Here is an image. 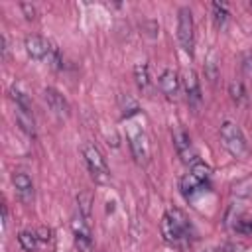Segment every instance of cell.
Listing matches in <instances>:
<instances>
[{
    "label": "cell",
    "instance_id": "6da1fadb",
    "mask_svg": "<svg viewBox=\"0 0 252 252\" xmlns=\"http://www.w3.org/2000/svg\"><path fill=\"white\" fill-rule=\"evenodd\" d=\"M159 230H161V238L173 248H185L195 234L193 224L189 222L187 215L175 207L167 209L163 213L161 222H159Z\"/></svg>",
    "mask_w": 252,
    "mask_h": 252
},
{
    "label": "cell",
    "instance_id": "7a4b0ae2",
    "mask_svg": "<svg viewBox=\"0 0 252 252\" xmlns=\"http://www.w3.org/2000/svg\"><path fill=\"white\" fill-rule=\"evenodd\" d=\"M220 142H222V148L236 159H244L248 154H250V146H248V140L242 132V128L232 122V120H224L220 124Z\"/></svg>",
    "mask_w": 252,
    "mask_h": 252
},
{
    "label": "cell",
    "instance_id": "3957f363",
    "mask_svg": "<svg viewBox=\"0 0 252 252\" xmlns=\"http://www.w3.org/2000/svg\"><path fill=\"white\" fill-rule=\"evenodd\" d=\"M209 179H211V167L201 159H197L195 163L189 165V171L179 179V191L185 199H191L209 187Z\"/></svg>",
    "mask_w": 252,
    "mask_h": 252
},
{
    "label": "cell",
    "instance_id": "277c9868",
    "mask_svg": "<svg viewBox=\"0 0 252 252\" xmlns=\"http://www.w3.org/2000/svg\"><path fill=\"white\" fill-rule=\"evenodd\" d=\"M81 154H83V159H85V165L91 173V177L94 179V183H108L110 181V169H108V163L102 156V152L91 144V142H85L83 148H81Z\"/></svg>",
    "mask_w": 252,
    "mask_h": 252
},
{
    "label": "cell",
    "instance_id": "5b68a950",
    "mask_svg": "<svg viewBox=\"0 0 252 252\" xmlns=\"http://www.w3.org/2000/svg\"><path fill=\"white\" fill-rule=\"evenodd\" d=\"M177 41L181 49L193 57L195 53V22H193V12L187 6H181L177 10Z\"/></svg>",
    "mask_w": 252,
    "mask_h": 252
},
{
    "label": "cell",
    "instance_id": "8992f818",
    "mask_svg": "<svg viewBox=\"0 0 252 252\" xmlns=\"http://www.w3.org/2000/svg\"><path fill=\"white\" fill-rule=\"evenodd\" d=\"M128 146H130V154H132L136 163H142V165L148 163L150 144H148V136H146L142 126H138V124L128 126Z\"/></svg>",
    "mask_w": 252,
    "mask_h": 252
},
{
    "label": "cell",
    "instance_id": "52a82bcc",
    "mask_svg": "<svg viewBox=\"0 0 252 252\" xmlns=\"http://www.w3.org/2000/svg\"><path fill=\"white\" fill-rule=\"evenodd\" d=\"M171 140H173V148H175V152H177V156L181 158L183 163L191 165V163L197 161V152L193 148V142H191L189 134L183 128H175L171 132Z\"/></svg>",
    "mask_w": 252,
    "mask_h": 252
},
{
    "label": "cell",
    "instance_id": "ba28073f",
    "mask_svg": "<svg viewBox=\"0 0 252 252\" xmlns=\"http://www.w3.org/2000/svg\"><path fill=\"white\" fill-rule=\"evenodd\" d=\"M24 47H26L28 57H32L33 61H47V57L53 49V43L49 39H45L43 35L32 33V35H26Z\"/></svg>",
    "mask_w": 252,
    "mask_h": 252
},
{
    "label": "cell",
    "instance_id": "9c48e42d",
    "mask_svg": "<svg viewBox=\"0 0 252 252\" xmlns=\"http://www.w3.org/2000/svg\"><path fill=\"white\" fill-rule=\"evenodd\" d=\"M12 185H14V191H16V197L20 199V203H24V205H32L33 203L35 187H33L32 177L26 171H14Z\"/></svg>",
    "mask_w": 252,
    "mask_h": 252
},
{
    "label": "cell",
    "instance_id": "30bf717a",
    "mask_svg": "<svg viewBox=\"0 0 252 252\" xmlns=\"http://www.w3.org/2000/svg\"><path fill=\"white\" fill-rule=\"evenodd\" d=\"M73 236L75 244L81 252H93V234H91V222L85 220L81 215L73 219Z\"/></svg>",
    "mask_w": 252,
    "mask_h": 252
},
{
    "label": "cell",
    "instance_id": "8fae6325",
    "mask_svg": "<svg viewBox=\"0 0 252 252\" xmlns=\"http://www.w3.org/2000/svg\"><path fill=\"white\" fill-rule=\"evenodd\" d=\"M43 100L49 106V110L61 118H67L71 114V106L67 102V98L55 89V87H45L43 89Z\"/></svg>",
    "mask_w": 252,
    "mask_h": 252
},
{
    "label": "cell",
    "instance_id": "7c38bea8",
    "mask_svg": "<svg viewBox=\"0 0 252 252\" xmlns=\"http://www.w3.org/2000/svg\"><path fill=\"white\" fill-rule=\"evenodd\" d=\"M183 87H185V94H187V102L189 106H193V110H197L203 102V94H201V85H199V77L193 69L185 71L183 75Z\"/></svg>",
    "mask_w": 252,
    "mask_h": 252
},
{
    "label": "cell",
    "instance_id": "4fadbf2b",
    "mask_svg": "<svg viewBox=\"0 0 252 252\" xmlns=\"http://www.w3.org/2000/svg\"><path fill=\"white\" fill-rule=\"evenodd\" d=\"M158 87H159L161 94H165L167 98H177L179 91H181V79L173 69H165L158 77Z\"/></svg>",
    "mask_w": 252,
    "mask_h": 252
},
{
    "label": "cell",
    "instance_id": "5bb4252c",
    "mask_svg": "<svg viewBox=\"0 0 252 252\" xmlns=\"http://www.w3.org/2000/svg\"><path fill=\"white\" fill-rule=\"evenodd\" d=\"M134 83L142 94L150 96L154 93V81H152L148 63H136L134 65Z\"/></svg>",
    "mask_w": 252,
    "mask_h": 252
},
{
    "label": "cell",
    "instance_id": "9a60e30c",
    "mask_svg": "<svg viewBox=\"0 0 252 252\" xmlns=\"http://www.w3.org/2000/svg\"><path fill=\"white\" fill-rule=\"evenodd\" d=\"M14 116H16V122H18V126H20V130H22L28 138H35L37 130H35L33 110H32V108H24V106H16Z\"/></svg>",
    "mask_w": 252,
    "mask_h": 252
},
{
    "label": "cell",
    "instance_id": "2e32d148",
    "mask_svg": "<svg viewBox=\"0 0 252 252\" xmlns=\"http://www.w3.org/2000/svg\"><path fill=\"white\" fill-rule=\"evenodd\" d=\"M18 244L26 250V252H37L41 240L37 236L35 230H20L18 232Z\"/></svg>",
    "mask_w": 252,
    "mask_h": 252
},
{
    "label": "cell",
    "instance_id": "e0dca14e",
    "mask_svg": "<svg viewBox=\"0 0 252 252\" xmlns=\"http://www.w3.org/2000/svg\"><path fill=\"white\" fill-rule=\"evenodd\" d=\"M91 209H93V195L89 191H81L77 195V215L91 222Z\"/></svg>",
    "mask_w": 252,
    "mask_h": 252
},
{
    "label": "cell",
    "instance_id": "ac0fdd59",
    "mask_svg": "<svg viewBox=\"0 0 252 252\" xmlns=\"http://www.w3.org/2000/svg\"><path fill=\"white\" fill-rule=\"evenodd\" d=\"M211 12H213V20H215V26L217 28H222L228 20V8L226 4L222 2H213L211 4Z\"/></svg>",
    "mask_w": 252,
    "mask_h": 252
},
{
    "label": "cell",
    "instance_id": "d6986e66",
    "mask_svg": "<svg viewBox=\"0 0 252 252\" xmlns=\"http://www.w3.org/2000/svg\"><path fill=\"white\" fill-rule=\"evenodd\" d=\"M228 94H230V98H232L236 104L246 102V87H244V83H242V81H232V83L228 85Z\"/></svg>",
    "mask_w": 252,
    "mask_h": 252
},
{
    "label": "cell",
    "instance_id": "ffe728a7",
    "mask_svg": "<svg viewBox=\"0 0 252 252\" xmlns=\"http://www.w3.org/2000/svg\"><path fill=\"white\" fill-rule=\"evenodd\" d=\"M232 228H234L236 232H240V234H252V215H246V213L238 215V217L234 219Z\"/></svg>",
    "mask_w": 252,
    "mask_h": 252
},
{
    "label": "cell",
    "instance_id": "44dd1931",
    "mask_svg": "<svg viewBox=\"0 0 252 252\" xmlns=\"http://www.w3.org/2000/svg\"><path fill=\"white\" fill-rule=\"evenodd\" d=\"M122 100V118H132V116H136L138 112H140V106H138V102L132 98V96H122L120 98Z\"/></svg>",
    "mask_w": 252,
    "mask_h": 252
},
{
    "label": "cell",
    "instance_id": "7402d4cb",
    "mask_svg": "<svg viewBox=\"0 0 252 252\" xmlns=\"http://www.w3.org/2000/svg\"><path fill=\"white\" fill-rule=\"evenodd\" d=\"M10 98L14 100V106L32 108V100H30V96H28L24 91H20L18 87H12V89H10Z\"/></svg>",
    "mask_w": 252,
    "mask_h": 252
},
{
    "label": "cell",
    "instance_id": "603a6c76",
    "mask_svg": "<svg viewBox=\"0 0 252 252\" xmlns=\"http://www.w3.org/2000/svg\"><path fill=\"white\" fill-rule=\"evenodd\" d=\"M20 10L24 12L26 20H35V16H37L35 6H33V4H30V2H22V4H20Z\"/></svg>",
    "mask_w": 252,
    "mask_h": 252
},
{
    "label": "cell",
    "instance_id": "cb8c5ba5",
    "mask_svg": "<svg viewBox=\"0 0 252 252\" xmlns=\"http://www.w3.org/2000/svg\"><path fill=\"white\" fill-rule=\"evenodd\" d=\"M242 69H244L246 75H252V53L242 55Z\"/></svg>",
    "mask_w": 252,
    "mask_h": 252
},
{
    "label": "cell",
    "instance_id": "d4e9b609",
    "mask_svg": "<svg viewBox=\"0 0 252 252\" xmlns=\"http://www.w3.org/2000/svg\"><path fill=\"white\" fill-rule=\"evenodd\" d=\"M35 232H37V236H39L41 242H49V240H51V228H47V226H39Z\"/></svg>",
    "mask_w": 252,
    "mask_h": 252
},
{
    "label": "cell",
    "instance_id": "484cf974",
    "mask_svg": "<svg viewBox=\"0 0 252 252\" xmlns=\"http://www.w3.org/2000/svg\"><path fill=\"white\" fill-rule=\"evenodd\" d=\"M0 43H2V47H0L2 49V57H6V53H8V41H6V35L4 33L0 35Z\"/></svg>",
    "mask_w": 252,
    "mask_h": 252
},
{
    "label": "cell",
    "instance_id": "4316f807",
    "mask_svg": "<svg viewBox=\"0 0 252 252\" xmlns=\"http://www.w3.org/2000/svg\"><path fill=\"white\" fill-rule=\"evenodd\" d=\"M2 224L4 226L8 224V209H6V205H2Z\"/></svg>",
    "mask_w": 252,
    "mask_h": 252
},
{
    "label": "cell",
    "instance_id": "83f0119b",
    "mask_svg": "<svg viewBox=\"0 0 252 252\" xmlns=\"http://www.w3.org/2000/svg\"><path fill=\"white\" fill-rule=\"evenodd\" d=\"M250 8H252V2H250Z\"/></svg>",
    "mask_w": 252,
    "mask_h": 252
}]
</instances>
